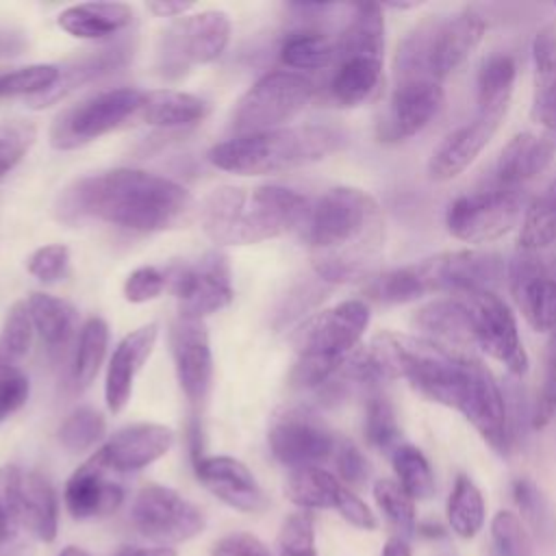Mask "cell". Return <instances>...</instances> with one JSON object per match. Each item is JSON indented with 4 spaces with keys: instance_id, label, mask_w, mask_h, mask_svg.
<instances>
[{
    "instance_id": "1",
    "label": "cell",
    "mask_w": 556,
    "mask_h": 556,
    "mask_svg": "<svg viewBox=\"0 0 556 556\" xmlns=\"http://www.w3.org/2000/svg\"><path fill=\"white\" fill-rule=\"evenodd\" d=\"M191 206L189 191L152 172L117 167L72 182L56 213L65 222L91 217L117 228L159 232L176 226Z\"/></svg>"
},
{
    "instance_id": "2",
    "label": "cell",
    "mask_w": 556,
    "mask_h": 556,
    "mask_svg": "<svg viewBox=\"0 0 556 556\" xmlns=\"http://www.w3.org/2000/svg\"><path fill=\"white\" fill-rule=\"evenodd\" d=\"M302 232L319 280L352 282L371 274L384 245V217L367 191L332 187L311 204Z\"/></svg>"
},
{
    "instance_id": "3",
    "label": "cell",
    "mask_w": 556,
    "mask_h": 556,
    "mask_svg": "<svg viewBox=\"0 0 556 556\" xmlns=\"http://www.w3.org/2000/svg\"><path fill=\"white\" fill-rule=\"evenodd\" d=\"M308 200L282 185L219 187L202 202V228L219 245H250L304 228Z\"/></svg>"
},
{
    "instance_id": "4",
    "label": "cell",
    "mask_w": 556,
    "mask_h": 556,
    "mask_svg": "<svg viewBox=\"0 0 556 556\" xmlns=\"http://www.w3.org/2000/svg\"><path fill=\"white\" fill-rule=\"evenodd\" d=\"M341 143L343 135L326 124L282 126L258 135L230 137L211 148L208 161L224 172L265 176L317 163Z\"/></svg>"
},
{
    "instance_id": "5",
    "label": "cell",
    "mask_w": 556,
    "mask_h": 556,
    "mask_svg": "<svg viewBox=\"0 0 556 556\" xmlns=\"http://www.w3.org/2000/svg\"><path fill=\"white\" fill-rule=\"evenodd\" d=\"M484 30V15L471 7L421 20L404 35L395 50V83L432 80L441 85L480 46Z\"/></svg>"
},
{
    "instance_id": "6",
    "label": "cell",
    "mask_w": 556,
    "mask_h": 556,
    "mask_svg": "<svg viewBox=\"0 0 556 556\" xmlns=\"http://www.w3.org/2000/svg\"><path fill=\"white\" fill-rule=\"evenodd\" d=\"M369 326V306L363 300H345L311 315L293 334L298 361L291 369L295 389L324 387L358 348Z\"/></svg>"
},
{
    "instance_id": "7",
    "label": "cell",
    "mask_w": 556,
    "mask_h": 556,
    "mask_svg": "<svg viewBox=\"0 0 556 556\" xmlns=\"http://www.w3.org/2000/svg\"><path fill=\"white\" fill-rule=\"evenodd\" d=\"M315 96V83L302 72L276 70L261 76L235 104L230 130L235 137L282 128Z\"/></svg>"
},
{
    "instance_id": "8",
    "label": "cell",
    "mask_w": 556,
    "mask_h": 556,
    "mask_svg": "<svg viewBox=\"0 0 556 556\" xmlns=\"http://www.w3.org/2000/svg\"><path fill=\"white\" fill-rule=\"evenodd\" d=\"M230 17L224 11L185 15L163 30L156 48V70L163 78H180L193 65L213 63L230 41Z\"/></svg>"
},
{
    "instance_id": "9",
    "label": "cell",
    "mask_w": 556,
    "mask_h": 556,
    "mask_svg": "<svg viewBox=\"0 0 556 556\" xmlns=\"http://www.w3.org/2000/svg\"><path fill=\"white\" fill-rule=\"evenodd\" d=\"M143 93L132 87L98 91L61 111L50 126V143L56 150H76L137 115Z\"/></svg>"
},
{
    "instance_id": "10",
    "label": "cell",
    "mask_w": 556,
    "mask_h": 556,
    "mask_svg": "<svg viewBox=\"0 0 556 556\" xmlns=\"http://www.w3.org/2000/svg\"><path fill=\"white\" fill-rule=\"evenodd\" d=\"M521 213V191L486 182L450 202L445 226L452 237L465 243H489L506 235L519 222Z\"/></svg>"
},
{
    "instance_id": "11",
    "label": "cell",
    "mask_w": 556,
    "mask_h": 556,
    "mask_svg": "<svg viewBox=\"0 0 556 556\" xmlns=\"http://www.w3.org/2000/svg\"><path fill=\"white\" fill-rule=\"evenodd\" d=\"M0 513L43 543L56 536V493L37 471H24L17 465L0 467Z\"/></svg>"
},
{
    "instance_id": "12",
    "label": "cell",
    "mask_w": 556,
    "mask_h": 556,
    "mask_svg": "<svg viewBox=\"0 0 556 556\" xmlns=\"http://www.w3.org/2000/svg\"><path fill=\"white\" fill-rule=\"evenodd\" d=\"M417 276L428 293L469 295L476 291H493L504 276V258L486 250H452L417 261Z\"/></svg>"
},
{
    "instance_id": "13",
    "label": "cell",
    "mask_w": 556,
    "mask_h": 556,
    "mask_svg": "<svg viewBox=\"0 0 556 556\" xmlns=\"http://www.w3.org/2000/svg\"><path fill=\"white\" fill-rule=\"evenodd\" d=\"M135 530L156 543H182L204 530L202 510L169 486H143L130 508Z\"/></svg>"
},
{
    "instance_id": "14",
    "label": "cell",
    "mask_w": 556,
    "mask_h": 556,
    "mask_svg": "<svg viewBox=\"0 0 556 556\" xmlns=\"http://www.w3.org/2000/svg\"><path fill=\"white\" fill-rule=\"evenodd\" d=\"M458 298L469 306L476 348L502 363L513 376H523L530 361L508 304L495 291H476Z\"/></svg>"
},
{
    "instance_id": "15",
    "label": "cell",
    "mask_w": 556,
    "mask_h": 556,
    "mask_svg": "<svg viewBox=\"0 0 556 556\" xmlns=\"http://www.w3.org/2000/svg\"><path fill=\"white\" fill-rule=\"evenodd\" d=\"M165 276L167 289L180 302L178 313L185 315L204 319V315L226 308L235 298L228 258L217 250L206 252L191 265H174Z\"/></svg>"
},
{
    "instance_id": "16",
    "label": "cell",
    "mask_w": 556,
    "mask_h": 556,
    "mask_svg": "<svg viewBox=\"0 0 556 556\" xmlns=\"http://www.w3.org/2000/svg\"><path fill=\"white\" fill-rule=\"evenodd\" d=\"M269 450L282 465L293 469L319 467L337 450L334 434L321 419L302 406H293L276 415L267 432Z\"/></svg>"
},
{
    "instance_id": "17",
    "label": "cell",
    "mask_w": 556,
    "mask_h": 556,
    "mask_svg": "<svg viewBox=\"0 0 556 556\" xmlns=\"http://www.w3.org/2000/svg\"><path fill=\"white\" fill-rule=\"evenodd\" d=\"M443 87L432 80L395 83L378 122L376 139L380 143H400L415 137L439 113Z\"/></svg>"
},
{
    "instance_id": "18",
    "label": "cell",
    "mask_w": 556,
    "mask_h": 556,
    "mask_svg": "<svg viewBox=\"0 0 556 556\" xmlns=\"http://www.w3.org/2000/svg\"><path fill=\"white\" fill-rule=\"evenodd\" d=\"M506 274L510 293L530 328L549 334L556 328V274L541 254L519 250Z\"/></svg>"
},
{
    "instance_id": "19",
    "label": "cell",
    "mask_w": 556,
    "mask_h": 556,
    "mask_svg": "<svg viewBox=\"0 0 556 556\" xmlns=\"http://www.w3.org/2000/svg\"><path fill=\"white\" fill-rule=\"evenodd\" d=\"M172 358L185 397L198 406L206 400L213 378V354L202 317L178 313L169 330Z\"/></svg>"
},
{
    "instance_id": "20",
    "label": "cell",
    "mask_w": 556,
    "mask_h": 556,
    "mask_svg": "<svg viewBox=\"0 0 556 556\" xmlns=\"http://www.w3.org/2000/svg\"><path fill=\"white\" fill-rule=\"evenodd\" d=\"M500 122L502 117L497 115L476 111V115L469 122L447 132L428 159L430 180L445 182L463 174L489 146L495 130L500 128Z\"/></svg>"
},
{
    "instance_id": "21",
    "label": "cell",
    "mask_w": 556,
    "mask_h": 556,
    "mask_svg": "<svg viewBox=\"0 0 556 556\" xmlns=\"http://www.w3.org/2000/svg\"><path fill=\"white\" fill-rule=\"evenodd\" d=\"M198 480L222 502L243 513H261L267 497L254 473L232 456H200L193 460Z\"/></svg>"
},
{
    "instance_id": "22",
    "label": "cell",
    "mask_w": 556,
    "mask_h": 556,
    "mask_svg": "<svg viewBox=\"0 0 556 556\" xmlns=\"http://www.w3.org/2000/svg\"><path fill=\"white\" fill-rule=\"evenodd\" d=\"M174 445V432L161 424H132L117 430L100 450L102 463L115 471H137L169 452Z\"/></svg>"
},
{
    "instance_id": "23",
    "label": "cell",
    "mask_w": 556,
    "mask_h": 556,
    "mask_svg": "<svg viewBox=\"0 0 556 556\" xmlns=\"http://www.w3.org/2000/svg\"><path fill=\"white\" fill-rule=\"evenodd\" d=\"M109 467L98 452L85 460L65 482L63 500L74 519L111 515L124 502V489L109 478Z\"/></svg>"
},
{
    "instance_id": "24",
    "label": "cell",
    "mask_w": 556,
    "mask_h": 556,
    "mask_svg": "<svg viewBox=\"0 0 556 556\" xmlns=\"http://www.w3.org/2000/svg\"><path fill=\"white\" fill-rule=\"evenodd\" d=\"M556 154V132H519L500 152L489 182L521 191L526 182L547 169Z\"/></svg>"
},
{
    "instance_id": "25",
    "label": "cell",
    "mask_w": 556,
    "mask_h": 556,
    "mask_svg": "<svg viewBox=\"0 0 556 556\" xmlns=\"http://www.w3.org/2000/svg\"><path fill=\"white\" fill-rule=\"evenodd\" d=\"M413 328L454 352H469L476 348L469 306L458 295H441L419 306L410 319Z\"/></svg>"
},
{
    "instance_id": "26",
    "label": "cell",
    "mask_w": 556,
    "mask_h": 556,
    "mask_svg": "<svg viewBox=\"0 0 556 556\" xmlns=\"http://www.w3.org/2000/svg\"><path fill=\"white\" fill-rule=\"evenodd\" d=\"M156 324H146L126 334L113 350L104 378V400L111 413H119L128 404L132 395L135 376L150 358L156 343Z\"/></svg>"
},
{
    "instance_id": "27",
    "label": "cell",
    "mask_w": 556,
    "mask_h": 556,
    "mask_svg": "<svg viewBox=\"0 0 556 556\" xmlns=\"http://www.w3.org/2000/svg\"><path fill=\"white\" fill-rule=\"evenodd\" d=\"M132 48L128 43H113L100 50H89L59 67V80L43 93L28 98L30 109H46L87 83H93L128 63Z\"/></svg>"
},
{
    "instance_id": "28",
    "label": "cell",
    "mask_w": 556,
    "mask_h": 556,
    "mask_svg": "<svg viewBox=\"0 0 556 556\" xmlns=\"http://www.w3.org/2000/svg\"><path fill=\"white\" fill-rule=\"evenodd\" d=\"M534 89H532V119L545 132H556V24L536 30L532 39Z\"/></svg>"
},
{
    "instance_id": "29",
    "label": "cell",
    "mask_w": 556,
    "mask_h": 556,
    "mask_svg": "<svg viewBox=\"0 0 556 556\" xmlns=\"http://www.w3.org/2000/svg\"><path fill=\"white\" fill-rule=\"evenodd\" d=\"M132 22V9L124 2H80L59 13L61 30L76 39H106Z\"/></svg>"
},
{
    "instance_id": "30",
    "label": "cell",
    "mask_w": 556,
    "mask_h": 556,
    "mask_svg": "<svg viewBox=\"0 0 556 556\" xmlns=\"http://www.w3.org/2000/svg\"><path fill=\"white\" fill-rule=\"evenodd\" d=\"M332 67L328 96L339 106L365 102L376 91L382 76V59L378 56H339Z\"/></svg>"
},
{
    "instance_id": "31",
    "label": "cell",
    "mask_w": 556,
    "mask_h": 556,
    "mask_svg": "<svg viewBox=\"0 0 556 556\" xmlns=\"http://www.w3.org/2000/svg\"><path fill=\"white\" fill-rule=\"evenodd\" d=\"M206 115V104L193 93L178 89H154L143 93L137 117L159 128H185Z\"/></svg>"
},
{
    "instance_id": "32",
    "label": "cell",
    "mask_w": 556,
    "mask_h": 556,
    "mask_svg": "<svg viewBox=\"0 0 556 556\" xmlns=\"http://www.w3.org/2000/svg\"><path fill=\"white\" fill-rule=\"evenodd\" d=\"M26 308L35 332L50 352H61L70 345L78 330V313L70 302L50 293H33L26 300Z\"/></svg>"
},
{
    "instance_id": "33",
    "label": "cell",
    "mask_w": 556,
    "mask_h": 556,
    "mask_svg": "<svg viewBox=\"0 0 556 556\" xmlns=\"http://www.w3.org/2000/svg\"><path fill=\"white\" fill-rule=\"evenodd\" d=\"M517 65L510 54L493 52L489 54L476 78V111L504 117L510 104V96L515 89Z\"/></svg>"
},
{
    "instance_id": "34",
    "label": "cell",
    "mask_w": 556,
    "mask_h": 556,
    "mask_svg": "<svg viewBox=\"0 0 556 556\" xmlns=\"http://www.w3.org/2000/svg\"><path fill=\"white\" fill-rule=\"evenodd\" d=\"M337 41L324 30L291 28L280 43V61L298 70H324L334 65Z\"/></svg>"
},
{
    "instance_id": "35",
    "label": "cell",
    "mask_w": 556,
    "mask_h": 556,
    "mask_svg": "<svg viewBox=\"0 0 556 556\" xmlns=\"http://www.w3.org/2000/svg\"><path fill=\"white\" fill-rule=\"evenodd\" d=\"M554 243H556V176L523 208L517 250L541 254L545 248Z\"/></svg>"
},
{
    "instance_id": "36",
    "label": "cell",
    "mask_w": 556,
    "mask_h": 556,
    "mask_svg": "<svg viewBox=\"0 0 556 556\" xmlns=\"http://www.w3.org/2000/svg\"><path fill=\"white\" fill-rule=\"evenodd\" d=\"M343 491H345V484L321 467L293 469L285 484L287 497L302 510H311V508L337 510V504Z\"/></svg>"
},
{
    "instance_id": "37",
    "label": "cell",
    "mask_w": 556,
    "mask_h": 556,
    "mask_svg": "<svg viewBox=\"0 0 556 556\" xmlns=\"http://www.w3.org/2000/svg\"><path fill=\"white\" fill-rule=\"evenodd\" d=\"M484 497L476 482L467 473H458L445 504L450 530L460 539H473L484 526Z\"/></svg>"
},
{
    "instance_id": "38",
    "label": "cell",
    "mask_w": 556,
    "mask_h": 556,
    "mask_svg": "<svg viewBox=\"0 0 556 556\" xmlns=\"http://www.w3.org/2000/svg\"><path fill=\"white\" fill-rule=\"evenodd\" d=\"M109 345V326L102 317H89L76 341L74 363H72V378L76 387H89L104 361Z\"/></svg>"
},
{
    "instance_id": "39",
    "label": "cell",
    "mask_w": 556,
    "mask_h": 556,
    "mask_svg": "<svg viewBox=\"0 0 556 556\" xmlns=\"http://www.w3.org/2000/svg\"><path fill=\"white\" fill-rule=\"evenodd\" d=\"M391 463L393 471L397 478V484L417 502V500H428L434 493V473L424 456V452L415 445L400 443L391 452Z\"/></svg>"
},
{
    "instance_id": "40",
    "label": "cell",
    "mask_w": 556,
    "mask_h": 556,
    "mask_svg": "<svg viewBox=\"0 0 556 556\" xmlns=\"http://www.w3.org/2000/svg\"><path fill=\"white\" fill-rule=\"evenodd\" d=\"M365 293L380 304H406L426 295L413 263L371 276L365 285Z\"/></svg>"
},
{
    "instance_id": "41",
    "label": "cell",
    "mask_w": 556,
    "mask_h": 556,
    "mask_svg": "<svg viewBox=\"0 0 556 556\" xmlns=\"http://www.w3.org/2000/svg\"><path fill=\"white\" fill-rule=\"evenodd\" d=\"M365 439L376 450H395L400 445V424L395 417V408L387 395L371 391L365 402Z\"/></svg>"
},
{
    "instance_id": "42",
    "label": "cell",
    "mask_w": 556,
    "mask_h": 556,
    "mask_svg": "<svg viewBox=\"0 0 556 556\" xmlns=\"http://www.w3.org/2000/svg\"><path fill=\"white\" fill-rule=\"evenodd\" d=\"M33 321L26 308V302H15L2 321L0 328V365H15L30 352L33 345Z\"/></svg>"
},
{
    "instance_id": "43",
    "label": "cell",
    "mask_w": 556,
    "mask_h": 556,
    "mask_svg": "<svg viewBox=\"0 0 556 556\" xmlns=\"http://www.w3.org/2000/svg\"><path fill=\"white\" fill-rule=\"evenodd\" d=\"M374 500L380 508V513L387 517V521L400 532L397 536L406 539L417 528V515H415V500L397 484V480H376L374 484Z\"/></svg>"
},
{
    "instance_id": "44",
    "label": "cell",
    "mask_w": 556,
    "mask_h": 556,
    "mask_svg": "<svg viewBox=\"0 0 556 556\" xmlns=\"http://www.w3.org/2000/svg\"><path fill=\"white\" fill-rule=\"evenodd\" d=\"M556 417V328L547 334L541 356V378L534 393L530 424L534 430H543Z\"/></svg>"
},
{
    "instance_id": "45",
    "label": "cell",
    "mask_w": 556,
    "mask_h": 556,
    "mask_svg": "<svg viewBox=\"0 0 556 556\" xmlns=\"http://www.w3.org/2000/svg\"><path fill=\"white\" fill-rule=\"evenodd\" d=\"M59 80V67L50 63H35L9 72H0V98L39 96Z\"/></svg>"
},
{
    "instance_id": "46",
    "label": "cell",
    "mask_w": 556,
    "mask_h": 556,
    "mask_svg": "<svg viewBox=\"0 0 556 556\" xmlns=\"http://www.w3.org/2000/svg\"><path fill=\"white\" fill-rule=\"evenodd\" d=\"M104 417L93 408H76L59 428V441L70 452H85L104 437Z\"/></svg>"
},
{
    "instance_id": "47",
    "label": "cell",
    "mask_w": 556,
    "mask_h": 556,
    "mask_svg": "<svg viewBox=\"0 0 556 556\" xmlns=\"http://www.w3.org/2000/svg\"><path fill=\"white\" fill-rule=\"evenodd\" d=\"M491 539L500 556H534L530 532L521 517L510 510H497L491 519Z\"/></svg>"
},
{
    "instance_id": "48",
    "label": "cell",
    "mask_w": 556,
    "mask_h": 556,
    "mask_svg": "<svg viewBox=\"0 0 556 556\" xmlns=\"http://www.w3.org/2000/svg\"><path fill=\"white\" fill-rule=\"evenodd\" d=\"M35 139L37 128L26 119H9L0 124V180L26 156Z\"/></svg>"
},
{
    "instance_id": "49",
    "label": "cell",
    "mask_w": 556,
    "mask_h": 556,
    "mask_svg": "<svg viewBox=\"0 0 556 556\" xmlns=\"http://www.w3.org/2000/svg\"><path fill=\"white\" fill-rule=\"evenodd\" d=\"M280 556H317L315 549V519L308 510L291 513L278 534Z\"/></svg>"
},
{
    "instance_id": "50",
    "label": "cell",
    "mask_w": 556,
    "mask_h": 556,
    "mask_svg": "<svg viewBox=\"0 0 556 556\" xmlns=\"http://www.w3.org/2000/svg\"><path fill=\"white\" fill-rule=\"evenodd\" d=\"M70 265V250L63 243L37 248L28 256V271L41 282H56L65 276Z\"/></svg>"
},
{
    "instance_id": "51",
    "label": "cell",
    "mask_w": 556,
    "mask_h": 556,
    "mask_svg": "<svg viewBox=\"0 0 556 556\" xmlns=\"http://www.w3.org/2000/svg\"><path fill=\"white\" fill-rule=\"evenodd\" d=\"M30 393L28 376L15 365H0V421L20 410Z\"/></svg>"
},
{
    "instance_id": "52",
    "label": "cell",
    "mask_w": 556,
    "mask_h": 556,
    "mask_svg": "<svg viewBox=\"0 0 556 556\" xmlns=\"http://www.w3.org/2000/svg\"><path fill=\"white\" fill-rule=\"evenodd\" d=\"M167 289V276L159 267L143 265L128 274L124 282V298L132 304H141L148 300H154Z\"/></svg>"
},
{
    "instance_id": "53",
    "label": "cell",
    "mask_w": 556,
    "mask_h": 556,
    "mask_svg": "<svg viewBox=\"0 0 556 556\" xmlns=\"http://www.w3.org/2000/svg\"><path fill=\"white\" fill-rule=\"evenodd\" d=\"M334 467L345 486H361L369 478V463L352 441H337Z\"/></svg>"
},
{
    "instance_id": "54",
    "label": "cell",
    "mask_w": 556,
    "mask_h": 556,
    "mask_svg": "<svg viewBox=\"0 0 556 556\" xmlns=\"http://www.w3.org/2000/svg\"><path fill=\"white\" fill-rule=\"evenodd\" d=\"M513 500H515L517 508L521 510V515L528 523H532L534 528H543L545 517H547V508H545V502H543V495H541L539 486L532 480L517 478L513 482Z\"/></svg>"
},
{
    "instance_id": "55",
    "label": "cell",
    "mask_w": 556,
    "mask_h": 556,
    "mask_svg": "<svg viewBox=\"0 0 556 556\" xmlns=\"http://www.w3.org/2000/svg\"><path fill=\"white\" fill-rule=\"evenodd\" d=\"M211 556H271L261 539L250 532H232L222 536L215 545Z\"/></svg>"
},
{
    "instance_id": "56",
    "label": "cell",
    "mask_w": 556,
    "mask_h": 556,
    "mask_svg": "<svg viewBox=\"0 0 556 556\" xmlns=\"http://www.w3.org/2000/svg\"><path fill=\"white\" fill-rule=\"evenodd\" d=\"M337 513L348 523H352L354 528H361V530H374L378 526L371 508L350 486H345V491L341 493V500L337 504Z\"/></svg>"
},
{
    "instance_id": "57",
    "label": "cell",
    "mask_w": 556,
    "mask_h": 556,
    "mask_svg": "<svg viewBox=\"0 0 556 556\" xmlns=\"http://www.w3.org/2000/svg\"><path fill=\"white\" fill-rule=\"evenodd\" d=\"M146 7L159 17H178V15L185 17V13L193 9L191 2H178V0H156V2H148Z\"/></svg>"
},
{
    "instance_id": "58",
    "label": "cell",
    "mask_w": 556,
    "mask_h": 556,
    "mask_svg": "<svg viewBox=\"0 0 556 556\" xmlns=\"http://www.w3.org/2000/svg\"><path fill=\"white\" fill-rule=\"evenodd\" d=\"M113 556H176L172 547H119Z\"/></svg>"
},
{
    "instance_id": "59",
    "label": "cell",
    "mask_w": 556,
    "mask_h": 556,
    "mask_svg": "<svg viewBox=\"0 0 556 556\" xmlns=\"http://www.w3.org/2000/svg\"><path fill=\"white\" fill-rule=\"evenodd\" d=\"M380 556H413V552H410V545H408L406 539L389 536L384 547H382V552H380Z\"/></svg>"
},
{
    "instance_id": "60",
    "label": "cell",
    "mask_w": 556,
    "mask_h": 556,
    "mask_svg": "<svg viewBox=\"0 0 556 556\" xmlns=\"http://www.w3.org/2000/svg\"><path fill=\"white\" fill-rule=\"evenodd\" d=\"M24 48V39L13 33H0V56L17 54Z\"/></svg>"
},
{
    "instance_id": "61",
    "label": "cell",
    "mask_w": 556,
    "mask_h": 556,
    "mask_svg": "<svg viewBox=\"0 0 556 556\" xmlns=\"http://www.w3.org/2000/svg\"><path fill=\"white\" fill-rule=\"evenodd\" d=\"M419 534H424V536H443L445 534V530L439 526V523H417V528H415Z\"/></svg>"
},
{
    "instance_id": "62",
    "label": "cell",
    "mask_w": 556,
    "mask_h": 556,
    "mask_svg": "<svg viewBox=\"0 0 556 556\" xmlns=\"http://www.w3.org/2000/svg\"><path fill=\"white\" fill-rule=\"evenodd\" d=\"M59 556H91L89 552H85L83 547H76V545H67L65 549H61Z\"/></svg>"
}]
</instances>
